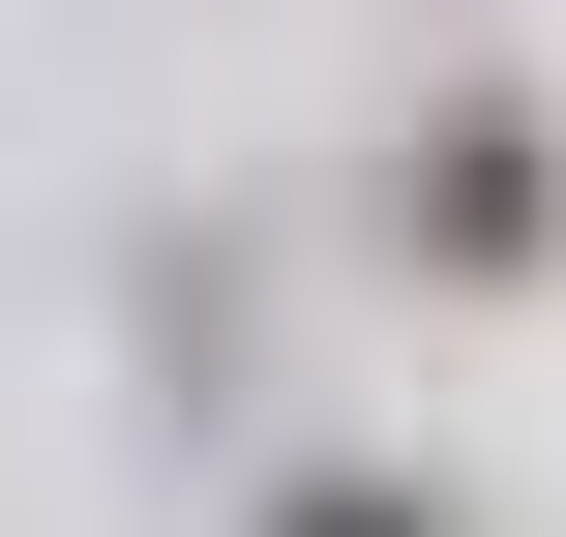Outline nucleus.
Masks as SVG:
<instances>
[{"label": "nucleus", "instance_id": "obj_1", "mask_svg": "<svg viewBox=\"0 0 566 537\" xmlns=\"http://www.w3.org/2000/svg\"><path fill=\"white\" fill-rule=\"evenodd\" d=\"M418 239L507 269V239H537V120H448V149H418Z\"/></svg>", "mask_w": 566, "mask_h": 537}, {"label": "nucleus", "instance_id": "obj_2", "mask_svg": "<svg viewBox=\"0 0 566 537\" xmlns=\"http://www.w3.org/2000/svg\"><path fill=\"white\" fill-rule=\"evenodd\" d=\"M269 537H448V508H418V478H298Z\"/></svg>", "mask_w": 566, "mask_h": 537}]
</instances>
